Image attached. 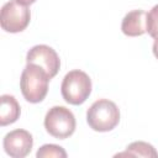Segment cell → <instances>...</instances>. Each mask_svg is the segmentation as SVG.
I'll list each match as a JSON object with an SVG mask.
<instances>
[{"label": "cell", "instance_id": "1", "mask_svg": "<svg viewBox=\"0 0 158 158\" xmlns=\"http://www.w3.org/2000/svg\"><path fill=\"white\" fill-rule=\"evenodd\" d=\"M49 80L51 78L40 65L27 63L20 79V89L26 101L31 104L41 102L48 93Z\"/></svg>", "mask_w": 158, "mask_h": 158}, {"label": "cell", "instance_id": "2", "mask_svg": "<svg viewBox=\"0 0 158 158\" xmlns=\"http://www.w3.org/2000/svg\"><path fill=\"white\" fill-rule=\"evenodd\" d=\"M86 122L96 132L111 131L120 122V110L114 101L99 99L88 109Z\"/></svg>", "mask_w": 158, "mask_h": 158}, {"label": "cell", "instance_id": "3", "mask_svg": "<svg viewBox=\"0 0 158 158\" xmlns=\"http://www.w3.org/2000/svg\"><path fill=\"white\" fill-rule=\"evenodd\" d=\"M90 77L79 69L68 72L60 85V93L63 99L70 105H81L91 93Z\"/></svg>", "mask_w": 158, "mask_h": 158}, {"label": "cell", "instance_id": "4", "mask_svg": "<svg viewBox=\"0 0 158 158\" xmlns=\"http://www.w3.org/2000/svg\"><path fill=\"white\" fill-rule=\"evenodd\" d=\"M75 116L65 106H53L44 116L46 131L58 139L70 137L75 131Z\"/></svg>", "mask_w": 158, "mask_h": 158}, {"label": "cell", "instance_id": "5", "mask_svg": "<svg viewBox=\"0 0 158 158\" xmlns=\"http://www.w3.org/2000/svg\"><path fill=\"white\" fill-rule=\"evenodd\" d=\"M31 20V12L27 5L21 4L17 0H10L5 2L0 12L1 28L10 33H17L23 31Z\"/></svg>", "mask_w": 158, "mask_h": 158}, {"label": "cell", "instance_id": "6", "mask_svg": "<svg viewBox=\"0 0 158 158\" xmlns=\"http://www.w3.org/2000/svg\"><path fill=\"white\" fill-rule=\"evenodd\" d=\"M26 62L40 65L52 79L57 75L59 68H60V59L57 54V52L47 46V44H37L33 46L26 56Z\"/></svg>", "mask_w": 158, "mask_h": 158}, {"label": "cell", "instance_id": "7", "mask_svg": "<svg viewBox=\"0 0 158 158\" xmlns=\"http://www.w3.org/2000/svg\"><path fill=\"white\" fill-rule=\"evenodd\" d=\"M32 146V135L22 128H16L7 132L2 139V147L5 153L12 158H23L28 156Z\"/></svg>", "mask_w": 158, "mask_h": 158}, {"label": "cell", "instance_id": "8", "mask_svg": "<svg viewBox=\"0 0 158 158\" xmlns=\"http://www.w3.org/2000/svg\"><path fill=\"white\" fill-rule=\"evenodd\" d=\"M147 12L144 10H132L125 15L121 22V31L128 37L142 36L146 32Z\"/></svg>", "mask_w": 158, "mask_h": 158}, {"label": "cell", "instance_id": "9", "mask_svg": "<svg viewBox=\"0 0 158 158\" xmlns=\"http://www.w3.org/2000/svg\"><path fill=\"white\" fill-rule=\"evenodd\" d=\"M21 114V107L14 95L4 94L0 96V125L7 126L17 121Z\"/></svg>", "mask_w": 158, "mask_h": 158}, {"label": "cell", "instance_id": "10", "mask_svg": "<svg viewBox=\"0 0 158 158\" xmlns=\"http://www.w3.org/2000/svg\"><path fill=\"white\" fill-rule=\"evenodd\" d=\"M122 157V156H128V157H153V158H157L158 157V152L156 151V148L147 143V142H143V141H136V142H132L130 143L127 147H126V151L125 152H121V153H117L116 157Z\"/></svg>", "mask_w": 158, "mask_h": 158}, {"label": "cell", "instance_id": "11", "mask_svg": "<svg viewBox=\"0 0 158 158\" xmlns=\"http://www.w3.org/2000/svg\"><path fill=\"white\" fill-rule=\"evenodd\" d=\"M37 158H48V157H56V158H65L67 152L64 148L57 144H43L40 147V149L36 153Z\"/></svg>", "mask_w": 158, "mask_h": 158}, {"label": "cell", "instance_id": "12", "mask_svg": "<svg viewBox=\"0 0 158 158\" xmlns=\"http://www.w3.org/2000/svg\"><path fill=\"white\" fill-rule=\"evenodd\" d=\"M146 32H148V35L154 40L158 38V4L154 5L147 14Z\"/></svg>", "mask_w": 158, "mask_h": 158}, {"label": "cell", "instance_id": "13", "mask_svg": "<svg viewBox=\"0 0 158 158\" xmlns=\"http://www.w3.org/2000/svg\"><path fill=\"white\" fill-rule=\"evenodd\" d=\"M153 54L158 59V38H156L154 40V43H153Z\"/></svg>", "mask_w": 158, "mask_h": 158}, {"label": "cell", "instance_id": "14", "mask_svg": "<svg viewBox=\"0 0 158 158\" xmlns=\"http://www.w3.org/2000/svg\"><path fill=\"white\" fill-rule=\"evenodd\" d=\"M17 1H20L21 4H25V5H31V4H33L36 0H17Z\"/></svg>", "mask_w": 158, "mask_h": 158}]
</instances>
